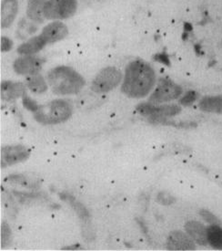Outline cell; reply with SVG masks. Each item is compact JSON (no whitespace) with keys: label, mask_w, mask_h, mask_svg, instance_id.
<instances>
[{"label":"cell","mask_w":222,"mask_h":251,"mask_svg":"<svg viewBox=\"0 0 222 251\" xmlns=\"http://www.w3.org/2000/svg\"><path fill=\"white\" fill-rule=\"evenodd\" d=\"M155 81L153 69L141 60H136L127 67L121 90L131 98H142L151 92Z\"/></svg>","instance_id":"obj_1"},{"label":"cell","mask_w":222,"mask_h":251,"mask_svg":"<svg viewBox=\"0 0 222 251\" xmlns=\"http://www.w3.org/2000/svg\"><path fill=\"white\" fill-rule=\"evenodd\" d=\"M47 81L53 93L67 95L75 94L85 85L81 75L68 67H57L47 74Z\"/></svg>","instance_id":"obj_2"},{"label":"cell","mask_w":222,"mask_h":251,"mask_svg":"<svg viewBox=\"0 0 222 251\" xmlns=\"http://www.w3.org/2000/svg\"><path fill=\"white\" fill-rule=\"evenodd\" d=\"M71 107L62 100H53L47 105L39 107L34 117L39 123L44 125H55L68 119L71 115Z\"/></svg>","instance_id":"obj_3"},{"label":"cell","mask_w":222,"mask_h":251,"mask_svg":"<svg viewBox=\"0 0 222 251\" xmlns=\"http://www.w3.org/2000/svg\"><path fill=\"white\" fill-rule=\"evenodd\" d=\"M77 0H48L44 7V16L47 20L67 19L77 10Z\"/></svg>","instance_id":"obj_4"},{"label":"cell","mask_w":222,"mask_h":251,"mask_svg":"<svg viewBox=\"0 0 222 251\" xmlns=\"http://www.w3.org/2000/svg\"><path fill=\"white\" fill-rule=\"evenodd\" d=\"M121 79L122 75L119 71L116 68L109 67L98 73L92 82L91 89L95 93H107L118 86Z\"/></svg>","instance_id":"obj_5"},{"label":"cell","mask_w":222,"mask_h":251,"mask_svg":"<svg viewBox=\"0 0 222 251\" xmlns=\"http://www.w3.org/2000/svg\"><path fill=\"white\" fill-rule=\"evenodd\" d=\"M182 93L181 88L169 79H160L157 89L152 93L150 101L156 104L164 101H169L179 97Z\"/></svg>","instance_id":"obj_6"},{"label":"cell","mask_w":222,"mask_h":251,"mask_svg":"<svg viewBox=\"0 0 222 251\" xmlns=\"http://www.w3.org/2000/svg\"><path fill=\"white\" fill-rule=\"evenodd\" d=\"M29 151L25 146H6L1 149V167L14 165L26 160L29 156Z\"/></svg>","instance_id":"obj_7"},{"label":"cell","mask_w":222,"mask_h":251,"mask_svg":"<svg viewBox=\"0 0 222 251\" xmlns=\"http://www.w3.org/2000/svg\"><path fill=\"white\" fill-rule=\"evenodd\" d=\"M137 112L151 118L169 117L176 115L180 112V108L177 105L154 106L150 103H141L137 107Z\"/></svg>","instance_id":"obj_8"},{"label":"cell","mask_w":222,"mask_h":251,"mask_svg":"<svg viewBox=\"0 0 222 251\" xmlns=\"http://www.w3.org/2000/svg\"><path fill=\"white\" fill-rule=\"evenodd\" d=\"M42 67V60L38 57L26 56L24 58H20L14 63V70L19 74H37Z\"/></svg>","instance_id":"obj_9"},{"label":"cell","mask_w":222,"mask_h":251,"mask_svg":"<svg viewBox=\"0 0 222 251\" xmlns=\"http://www.w3.org/2000/svg\"><path fill=\"white\" fill-rule=\"evenodd\" d=\"M40 35L46 43H53L65 38L67 35V27L61 22H53L45 26Z\"/></svg>","instance_id":"obj_10"},{"label":"cell","mask_w":222,"mask_h":251,"mask_svg":"<svg viewBox=\"0 0 222 251\" xmlns=\"http://www.w3.org/2000/svg\"><path fill=\"white\" fill-rule=\"evenodd\" d=\"M168 248L171 251H192L195 245L181 232H172L168 239Z\"/></svg>","instance_id":"obj_11"},{"label":"cell","mask_w":222,"mask_h":251,"mask_svg":"<svg viewBox=\"0 0 222 251\" xmlns=\"http://www.w3.org/2000/svg\"><path fill=\"white\" fill-rule=\"evenodd\" d=\"M19 9L18 0H3L1 5V26L7 27L12 24Z\"/></svg>","instance_id":"obj_12"},{"label":"cell","mask_w":222,"mask_h":251,"mask_svg":"<svg viewBox=\"0 0 222 251\" xmlns=\"http://www.w3.org/2000/svg\"><path fill=\"white\" fill-rule=\"evenodd\" d=\"M25 94V86L22 83L6 81L1 84V97L3 100H12Z\"/></svg>","instance_id":"obj_13"},{"label":"cell","mask_w":222,"mask_h":251,"mask_svg":"<svg viewBox=\"0 0 222 251\" xmlns=\"http://www.w3.org/2000/svg\"><path fill=\"white\" fill-rule=\"evenodd\" d=\"M48 0H29L26 14L30 20L42 23L45 20L44 16V7Z\"/></svg>","instance_id":"obj_14"},{"label":"cell","mask_w":222,"mask_h":251,"mask_svg":"<svg viewBox=\"0 0 222 251\" xmlns=\"http://www.w3.org/2000/svg\"><path fill=\"white\" fill-rule=\"evenodd\" d=\"M186 230L190 237L199 244H207V228L202 224L196 221H190L186 225Z\"/></svg>","instance_id":"obj_15"},{"label":"cell","mask_w":222,"mask_h":251,"mask_svg":"<svg viewBox=\"0 0 222 251\" xmlns=\"http://www.w3.org/2000/svg\"><path fill=\"white\" fill-rule=\"evenodd\" d=\"M200 107L204 112L222 113V95L204 97L200 102Z\"/></svg>","instance_id":"obj_16"},{"label":"cell","mask_w":222,"mask_h":251,"mask_svg":"<svg viewBox=\"0 0 222 251\" xmlns=\"http://www.w3.org/2000/svg\"><path fill=\"white\" fill-rule=\"evenodd\" d=\"M46 40L42 38V36L40 35L38 37H35L31 40L26 41V43L22 44L21 46L18 49V52L20 54H33V53L38 52L43 47L46 45Z\"/></svg>","instance_id":"obj_17"},{"label":"cell","mask_w":222,"mask_h":251,"mask_svg":"<svg viewBox=\"0 0 222 251\" xmlns=\"http://www.w3.org/2000/svg\"><path fill=\"white\" fill-rule=\"evenodd\" d=\"M26 86L28 87L31 92L35 93H45L47 89L46 81L38 73L30 75L26 78Z\"/></svg>","instance_id":"obj_18"},{"label":"cell","mask_w":222,"mask_h":251,"mask_svg":"<svg viewBox=\"0 0 222 251\" xmlns=\"http://www.w3.org/2000/svg\"><path fill=\"white\" fill-rule=\"evenodd\" d=\"M208 242L215 249H222V228L218 225L207 228Z\"/></svg>","instance_id":"obj_19"},{"label":"cell","mask_w":222,"mask_h":251,"mask_svg":"<svg viewBox=\"0 0 222 251\" xmlns=\"http://www.w3.org/2000/svg\"><path fill=\"white\" fill-rule=\"evenodd\" d=\"M7 180L11 184H17V185H22L24 187H27V188H35V187H38V185H39V183L33 181L25 176H20V175L10 176L7 177Z\"/></svg>","instance_id":"obj_20"},{"label":"cell","mask_w":222,"mask_h":251,"mask_svg":"<svg viewBox=\"0 0 222 251\" xmlns=\"http://www.w3.org/2000/svg\"><path fill=\"white\" fill-rule=\"evenodd\" d=\"M11 239V231L10 228L6 223L1 226V247H6Z\"/></svg>","instance_id":"obj_21"},{"label":"cell","mask_w":222,"mask_h":251,"mask_svg":"<svg viewBox=\"0 0 222 251\" xmlns=\"http://www.w3.org/2000/svg\"><path fill=\"white\" fill-rule=\"evenodd\" d=\"M157 202L162 204V205H170L172 203H174L175 199L170 196L169 193H166V192H162L160 193L158 196H157Z\"/></svg>","instance_id":"obj_22"},{"label":"cell","mask_w":222,"mask_h":251,"mask_svg":"<svg viewBox=\"0 0 222 251\" xmlns=\"http://www.w3.org/2000/svg\"><path fill=\"white\" fill-rule=\"evenodd\" d=\"M23 103H24V106L26 107L27 110L32 111L34 113L36 111H38V109H39L38 104L35 101H33L32 100L30 99L29 97H27L26 94L23 96Z\"/></svg>","instance_id":"obj_23"},{"label":"cell","mask_w":222,"mask_h":251,"mask_svg":"<svg viewBox=\"0 0 222 251\" xmlns=\"http://www.w3.org/2000/svg\"><path fill=\"white\" fill-rule=\"evenodd\" d=\"M71 204L72 205H73V207H74V209L79 214V216L80 218L85 219V218L89 217V213L86 210L85 207L81 205V204L77 203V202H71Z\"/></svg>","instance_id":"obj_24"},{"label":"cell","mask_w":222,"mask_h":251,"mask_svg":"<svg viewBox=\"0 0 222 251\" xmlns=\"http://www.w3.org/2000/svg\"><path fill=\"white\" fill-rule=\"evenodd\" d=\"M197 98H198V94L195 92H190L183 97L181 100H180V102L184 105H189L190 103H192L193 101H195Z\"/></svg>","instance_id":"obj_25"},{"label":"cell","mask_w":222,"mask_h":251,"mask_svg":"<svg viewBox=\"0 0 222 251\" xmlns=\"http://www.w3.org/2000/svg\"><path fill=\"white\" fill-rule=\"evenodd\" d=\"M200 215L202 216L203 218L206 220V221H208L209 223H211V224H218L219 223V221H218V219L212 215V214H210L209 212L205 211V210H202V211H200Z\"/></svg>","instance_id":"obj_26"},{"label":"cell","mask_w":222,"mask_h":251,"mask_svg":"<svg viewBox=\"0 0 222 251\" xmlns=\"http://www.w3.org/2000/svg\"><path fill=\"white\" fill-rule=\"evenodd\" d=\"M12 41L6 37L1 38V50L2 51H8L12 48Z\"/></svg>","instance_id":"obj_27"}]
</instances>
